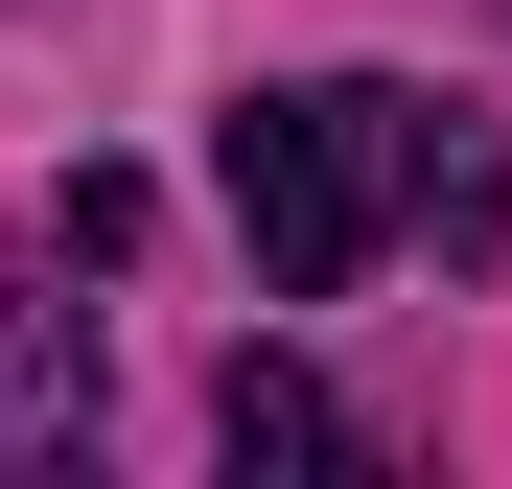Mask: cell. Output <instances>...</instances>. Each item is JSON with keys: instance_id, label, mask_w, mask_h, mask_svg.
Returning <instances> with one entry per match:
<instances>
[{"instance_id": "2", "label": "cell", "mask_w": 512, "mask_h": 489, "mask_svg": "<svg viewBox=\"0 0 512 489\" xmlns=\"http://www.w3.org/2000/svg\"><path fill=\"white\" fill-rule=\"evenodd\" d=\"M70 443H94V326L0 257V466H70Z\"/></svg>"}, {"instance_id": "1", "label": "cell", "mask_w": 512, "mask_h": 489, "mask_svg": "<svg viewBox=\"0 0 512 489\" xmlns=\"http://www.w3.org/2000/svg\"><path fill=\"white\" fill-rule=\"evenodd\" d=\"M396 210H443V233H489V210H512L489 163L443 140V94H396V70L233 94V233H256V303H350Z\"/></svg>"}, {"instance_id": "3", "label": "cell", "mask_w": 512, "mask_h": 489, "mask_svg": "<svg viewBox=\"0 0 512 489\" xmlns=\"http://www.w3.org/2000/svg\"><path fill=\"white\" fill-rule=\"evenodd\" d=\"M210 443H233V466H350V396H326L303 350H233V396H210Z\"/></svg>"}]
</instances>
